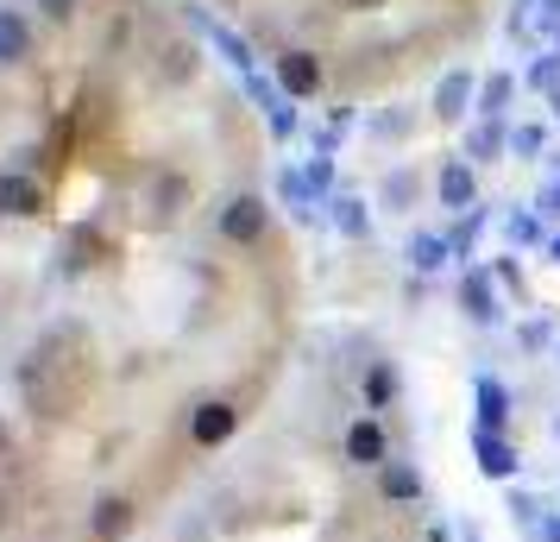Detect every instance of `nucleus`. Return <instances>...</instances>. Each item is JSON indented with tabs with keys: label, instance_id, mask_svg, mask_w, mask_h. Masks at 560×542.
Returning <instances> with one entry per match:
<instances>
[{
	"label": "nucleus",
	"instance_id": "1",
	"mask_svg": "<svg viewBox=\"0 0 560 542\" xmlns=\"http://www.w3.org/2000/svg\"><path fill=\"white\" fill-rule=\"evenodd\" d=\"M265 228H271V208H265V196H228V208H221V240L228 246H258L265 240Z\"/></svg>",
	"mask_w": 560,
	"mask_h": 542
},
{
	"label": "nucleus",
	"instance_id": "2",
	"mask_svg": "<svg viewBox=\"0 0 560 542\" xmlns=\"http://www.w3.org/2000/svg\"><path fill=\"white\" fill-rule=\"evenodd\" d=\"M240 404H228V397H208V404H196L189 411V441L196 448H221V441H233L240 436Z\"/></svg>",
	"mask_w": 560,
	"mask_h": 542
},
{
	"label": "nucleus",
	"instance_id": "3",
	"mask_svg": "<svg viewBox=\"0 0 560 542\" xmlns=\"http://www.w3.org/2000/svg\"><path fill=\"white\" fill-rule=\"evenodd\" d=\"M45 215V183L32 171H0V221H38Z\"/></svg>",
	"mask_w": 560,
	"mask_h": 542
},
{
	"label": "nucleus",
	"instance_id": "4",
	"mask_svg": "<svg viewBox=\"0 0 560 542\" xmlns=\"http://www.w3.org/2000/svg\"><path fill=\"white\" fill-rule=\"evenodd\" d=\"M340 454H347L353 466H384V461H390V436H384L378 416H359V423H347Z\"/></svg>",
	"mask_w": 560,
	"mask_h": 542
},
{
	"label": "nucleus",
	"instance_id": "5",
	"mask_svg": "<svg viewBox=\"0 0 560 542\" xmlns=\"http://www.w3.org/2000/svg\"><path fill=\"white\" fill-rule=\"evenodd\" d=\"M139 523V505H132L127 492H107L95 498V511H89V542H120Z\"/></svg>",
	"mask_w": 560,
	"mask_h": 542
},
{
	"label": "nucleus",
	"instance_id": "6",
	"mask_svg": "<svg viewBox=\"0 0 560 542\" xmlns=\"http://www.w3.org/2000/svg\"><path fill=\"white\" fill-rule=\"evenodd\" d=\"M278 89L290 102H308L315 89H322V57L315 51H283L278 57Z\"/></svg>",
	"mask_w": 560,
	"mask_h": 542
},
{
	"label": "nucleus",
	"instance_id": "7",
	"mask_svg": "<svg viewBox=\"0 0 560 542\" xmlns=\"http://www.w3.org/2000/svg\"><path fill=\"white\" fill-rule=\"evenodd\" d=\"M32 45H38L32 20L20 13V7H0V70H20V64L32 57Z\"/></svg>",
	"mask_w": 560,
	"mask_h": 542
},
{
	"label": "nucleus",
	"instance_id": "8",
	"mask_svg": "<svg viewBox=\"0 0 560 542\" xmlns=\"http://www.w3.org/2000/svg\"><path fill=\"white\" fill-rule=\"evenodd\" d=\"M189 20L202 26V38H208V45H214V51H221V57H228V64H233V70H240V77H253V45H246L240 32H228V26H221V20H208L202 7H189Z\"/></svg>",
	"mask_w": 560,
	"mask_h": 542
},
{
	"label": "nucleus",
	"instance_id": "9",
	"mask_svg": "<svg viewBox=\"0 0 560 542\" xmlns=\"http://www.w3.org/2000/svg\"><path fill=\"white\" fill-rule=\"evenodd\" d=\"M378 492L390 498V505H416V498H422V473H416L409 461H384L378 466Z\"/></svg>",
	"mask_w": 560,
	"mask_h": 542
},
{
	"label": "nucleus",
	"instance_id": "10",
	"mask_svg": "<svg viewBox=\"0 0 560 542\" xmlns=\"http://www.w3.org/2000/svg\"><path fill=\"white\" fill-rule=\"evenodd\" d=\"M472 448H479V466L491 473V480H510V473H516V448H510V441H498L491 429H479V436H472Z\"/></svg>",
	"mask_w": 560,
	"mask_h": 542
},
{
	"label": "nucleus",
	"instance_id": "11",
	"mask_svg": "<svg viewBox=\"0 0 560 542\" xmlns=\"http://www.w3.org/2000/svg\"><path fill=\"white\" fill-rule=\"evenodd\" d=\"M434 189H441V203L447 208H472V189H479V183H472L466 164H441V183H434Z\"/></svg>",
	"mask_w": 560,
	"mask_h": 542
},
{
	"label": "nucleus",
	"instance_id": "12",
	"mask_svg": "<svg viewBox=\"0 0 560 542\" xmlns=\"http://www.w3.org/2000/svg\"><path fill=\"white\" fill-rule=\"evenodd\" d=\"M479 423L498 436V423H510V391L498 379H479Z\"/></svg>",
	"mask_w": 560,
	"mask_h": 542
},
{
	"label": "nucleus",
	"instance_id": "13",
	"mask_svg": "<svg viewBox=\"0 0 560 542\" xmlns=\"http://www.w3.org/2000/svg\"><path fill=\"white\" fill-rule=\"evenodd\" d=\"M466 95H472V77H466V70H454V77H447L441 89H434V114H441V120L466 114Z\"/></svg>",
	"mask_w": 560,
	"mask_h": 542
},
{
	"label": "nucleus",
	"instance_id": "14",
	"mask_svg": "<svg viewBox=\"0 0 560 542\" xmlns=\"http://www.w3.org/2000/svg\"><path fill=\"white\" fill-rule=\"evenodd\" d=\"M334 228L347 233V240H365V228H372L365 203H359V196H334Z\"/></svg>",
	"mask_w": 560,
	"mask_h": 542
},
{
	"label": "nucleus",
	"instance_id": "15",
	"mask_svg": "<svg viewBox=\"0 0 560 542\" xmlns=\"http://www.w3.org/2000/svg\"><path fill=\"white\" fill-rule=\"evenodd\" d=\"M390 397H397V366H372V372H365V404H372V411H384V404H390Z\"/></svg>",
	"mask_w": 560,
	"mask_h": 542
},
{
	"label": "nucleus",
	"instance_id": "16",
	"mask_svg": "<svg viewBox=\"0 0 560 542\" xmlns=\"http://www.w3.org/2000/svg\"><path fill=\"white\" fill-rule=\"evenodd\" d=\"M510 95H516V82H510V77H491V82L479 89V114H485V120H504Z\"/></svg>",
	"mask_w": 560,
	"mask_h": 542
},
{
	"label": "nucleus",
	"instance_id": "17",
	"mask_svg": "<svg viewBox=\"0 0 560 542\" xmlns=\"http://www.w3.org/2000/svg\"><path fill=\"white\" fill-rule=\"evenodd\" d=\"M183 203H189V177L164 171V177H158V215H183Z\"/></svg>",
	"mask_w": 560,
	"mask_h": 542
},
{
	"label": "nucleus",
	"instance_id": "18",
	"mask_svg": "<svg viewBox=\"0 0 560 542\" xmlns=\"http://www.w3.org/2000/svg\"><path fill=\"white\" fill-rule=\"evenodd\" d=\"M459 297H466V315H472V322H491V285H485L479 272H472V278H466V290H459Z\"/></svg>",
	"mask_w": 560,
	"mask_h": 542
},
{
	"label": "nucleus",
	"instance_id": "19",
	"mask_svg": "<svg viewBox=\"0 0 560 542\" xmlns=\"http://www.w3.org/2000/svg\"><path fill=\"white\" fill-rule=\"evenodd\" d=\"M447 253H454V246H447V240H434V233H422V240H416V265H422V272H441V265H447Z\"/></svg>",
	"mask_w": 560,
	"mask_h": 542
},
{
	"label": "nucleus",
	"instance_id": "20",
	"mask_svg": "<svg viewBox=\"0 0 560 542\" xmlns=\"http://www.w3.org/2000/svg\"><path fill=\"white\" fill-rule=\"evenodd\" d=\"M498 146H504V127H498V120H485V127L472 132V152H479V158H491Z\"/></svg>",
	"mask_w": 560,
	"mask_h": 542
},
{
	"label": "nucleus",
	"instance_id": "21",
	"mask_svg": "<svg viewBox=\"0 0 560 542\" xmlns=\"http://www.w3.org/2000/svg\"><path fill=\"white\" fill-rule=\"evenodd\" d=\"M303 177H308V189L322 196V189L334 183V164H328V158H308V164H303Z\"/></svg>",
	"mask_w": 560,
	"mask_h": 542
},
{
	"label": "nucleus",
	"instance_id": "22",
	"mask_svg": "<svg viewBox=\"0 0 560 542\" xmlns=\"http://www.w3.org/2000/svg\"><path fill=\"white\" fill-rule=\"evenodd\" d=\"M529 82H535V89H555V82H560V51H555V57H541V64L529 70Z\"/></svg>",
	"mask_w": 560,
	"mask_h": 542
},
{
	"label": "nucleus",
	"instance_id": "23",
	"mask_svg": "<svg viewBox=\"0 0 560 542\" xmlns=\"http://www.w3.org/2000/svg\"><path fill=\"white\" fill-rule=\"evenodd\" d=\"M38 7H45V20H57V26L77 20V0H38Z\"/></svg>",
	"mask_w": 560,
	"mask_h": 542
},
{
	"label": "nucleus",
	"instance_id": "24",
	"mask_svg": "<svg viewBox=\"0 0 560 542\" xmlns=\"http://www.w3.org/2000/svg\"><path fill=\"white\" fill-rule=\"evenodd\" d=\"M510 146H516V152H541V127H516L510 132Z\"/></svg>",
	"mask_w": 560,
	"mask_h": 542
},
{
	"label": "nucleus",
	"instance_id": "25",
	"mask_svg": "<svg viewBox=\"0 0 560 542\" xmlns=\"http://www.w3.org/2000/svg\"><path fill=\"white\" fill-rule=\"evenodd\" d=\"M541 208H560V183H555V189H548V196H541Z\"/></svg>",
	"mask_w": 560,
	"mask_h": 542
},
{
	"label": "nucleus",
	"instance_id": "26",
	"mask_svg": "<svg viewBox=\"0 0 560 542\" xmlns=\"http://www.w3.org/2000/svg\"><path fill=\"white\" fill-rule=\"evenodd\" d=\"M7 441H13V436H7V416H0V461H7Z\"/></svg>",
	"mask_w": 560,
	"mask_h": 542
},
{
	"label": "nucleus",
	"instance_id": "27",
	"mask_svg": "<svg viewBox=\"0 0 560 542\" xmlns=\"http://www.w3.org/2000/svg\"><path fill=\"white\" fill-rule=\"evenodd\" d=\"M347 7H384V0H347Z\"/></svg>",
	"mask_w": 560,
	"mask_h": 542
},
{
	"label": "nucleus",
	"instance_id": "28",
	"mask_svg": "<svg viewBox=\"0 0 560 542\" xmlns=\"http://www.w3.org/2000/svg\"><path fill=\"white\" fill-rule=\"evenodd\" d=\"M548 537H555V542H560V517H555V523H548Z\"/></svg>",
	"mask_w": 560,
	"mask_h": 542
},
{
	"label": "nucleus",
	"instance_id": "29",
	"mask_svg": "<svg viewBox=\"0 0 560 542\" xmlns=\"http://www.w3.org/2000/svg\"><path fill=\"white\" fill-rule=\"evenodd\" d=\"M548 253H555V258H560V233H555V246H548Z\"/></svg>",
	"mask_w": 560,
	"mask_h": 542
},
{
	"label": "nucleus",
	"instance_id": "30",
	"mask_svg": "<svg viewBox=\"0 0 560 542\" xmlns=\"http://www.w3.org/2000/svg\"><path fill=\"white\" fill-rule=\"evenodd\" d=\"M555 114H560V102H555Z\"/></svg>",
	"mask_w": 560,
	"mask_h": 542
}]
</instances>
